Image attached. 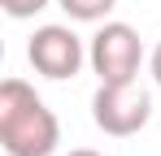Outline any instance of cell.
I'll list each match as a JSON object with an SVG mask.
<instances>
[{
  "label": "cell",
  "mask_w": 161,
  "mask_h": 156,
  "mask_svg": "<svg viewBox=\"0 0 161 156\" xmlns=\"http://www.w3.org/2000/svg\"><path fill=\"white\" fill-rule=\"evenodd\" d=\"M87 61L100 82L109 87H122V82H135L139 78V65H144V44L135 35V26L126 22H105L96 35H92V48H87Z\"/></svg>",
  "instance_id": "cell-2"
},
{
  "label": "cell",
  "mask_w": 161,
  "mask_h": 156,
  "mask_svg": "<svg viewBox=\"0 0 161 156\" xmlns=\"http://www.w3.org/2000/svg\"><path fill=\"white\" fill-rule=\"evenodd\" d=\"M26 56L31 65H35V74L53 78V82H65V78H74L83 70V61H87V52H83V39L70 30V26H39L35 35H31L26 44Z\"/></svg>",
  "instance_id": "cell-4"
},
{
  "label": "cell",
  "mask_w": 161,
  "mask_h": 156,
  "mask_svg": "<svg viewBox=\"0 0 161 156\" xmlns=\"http://www.w3.org/2000/svg\"><path fill=\"white\" fill-rule=\"evenodd\" d=\"M148 65H153V78H157V87H161V44L153 48V56H148Z\"/></svg>",
  "instance_id": "cell-7"
},
{
  "label": "cell",
  "mask_w": 161,
  "mask_h": 156,
  "mask_svg": "<svg viewBox=\"0 0 161 156\" xmlns=\"http://www.w3.org/2000/svg\"><path fill=\"white\" fill-rule=\"evenodd\" d=\"M57 4L65 9L70 22H105L109 9H113L118 0H57Z\"/></svg>",
  "instance_id": "cell-5"
},
{
  "label": "cell",
  "mask_w": 161,
  "mask_h": 156,
  "mask_svg": "<svg viewBox=\"0 0 161 156\" xmlns=\"http://www.w3.org/2000/svg\"><path fill=\"white\" fill-rule=\"evenodd\" d=\"M148 117H153V96L144 87H135V82H122V87L100 82L96 96H92V122L105 134H113V139L139 134L148 126Z\"/></svg>",
  "instance_id": "cell-3"
},
{
  "label": "cell",
  "mask_w": 161,
  "mask_h": 156,
  "mask_svg": "<svg viewBox=\"0 0 161 156\" xmlns=\"http://www.w3.org/2000/svg\"><path fill=\"white\" fill-rule=\"evenodd\" d=\"M70 156H100V152H92V148H74Z\"/></svg>",
  "instance_id": "cell-8"
},
{
  "label": "cell",
  "mask_w": 161,
  "mask_h": 156,
  "mask_svg": "<svg viewBox=\"0 0 161 156\" xmlns=\"http://www.w3.org/2000/svg\"><path fill=\"white\" fill-rule=\"evenodd\" d=\"M0 9H4L9 18L22 22V18H35L39 9H48V0H0Z\"/></svg>",
  "instance_id": "cell-6"
},
{
  "label": "cell",
  "mask_w": 161,
  "mask_h": 156,
  "mask_svg": "<svg viewBox=\"0 0 161 156\" xmlns=\"http://www.w3.org/2000/svg\"><path fill=\"white\" fill-rule=\"evenodd\" d=\"M61 143V122L22 78L0 82V148L9 156H53Z\"/></svg>",
  "instance_id": "cell-1"
}]
</instances>
